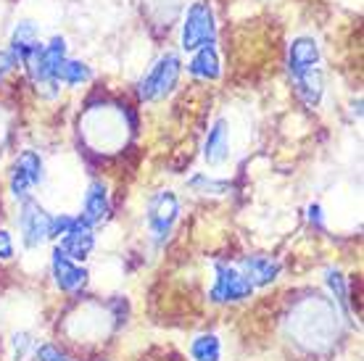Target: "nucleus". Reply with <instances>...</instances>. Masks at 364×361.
Masks as SVG:
<instances>
[{
  "label": "nucleus",
  "instance_id": "f257e3e1",
  "mask_svg": "<svg viewBox=\"0 0 364 361\" xmlns=\"http://www.w3.org/2000/svg\"><path fill=\"white\" fill-rule=\"evenodd\" d=\"M66 61V40L64 37H53L48 45H43L35 53V58L27 63L29 74L35 80L37 90H43L48 98L58 95V82H55V72L58 66Z\"/></svg>",
  "mask_w": 364,
  "mask_h": 361
},
{
  "label": "nucleus",
  "instance_id": "f03ea898",
  "mask_svg": "<svg viewBox=\"0 0 364 361\" xmlns=\"http://www.w3.org/2000/svg\"><path fill=\"white\" fill-rule=\"evenodd\" d=\"M214 40H217L214 11L206 0H196L182 21V50H198V48L214 45Z\"/></svg>",
  "mask_w": 364,
  "mask_h": 361
},
{
  "label": "nucleus",
  "instance_id": "7ed1b4c3",
  "mask_svg": "<svg viewBox=\"0 0 364 361\" xmlns=\"http://www.w3.org/2000/svg\"><path fill=\"white\" fill-rule=\"evenodd\" d=\"M180 55L177 53H166L161 55L159 61L151 66V72L140 80V98L143 100H161L166 98L169 92H172V87L177 85V77H180Z\"/></svg>",
  "mask_w": 364,
  "mask_h": 361
},
{
  "label": "nucleus",
  "instance_id": "20e7f679",
  "mask_svg": "<svg viewBox=\"0 0 364 361\" xmlns=\"http://www.w3.org/2000/svg\"><path fill=\"white\" fill-rule=\"evenodd\" d=\"M180 217V200L174 193L161 190L154 198L148 200V230H151V240L154 245H164L166 237L172 235V227Z\"/></svg>",
  "mask_w": 364,
  "mask_h": 361
},
{
  "label": "nucleus",
  "instance_id": "39448f33",
  "mask_svg": "<svg viewBox=\"0 0 364 361\" xmlns=\"http://www.w3.org/2000/svg\"><path fill=\"white\" fill-rule=\"evenodd\" d=\"M214 285L209 290V298L214 303H237V301L251 298V282L235 269V266H228V264H214Z\"/></svg>",
  "mask_w": 364,
  "mask_h": 361
},
{
  "label": "nucleus",
  "instance_id": "423d86ee",
  "mask_svg": "<svg viewBox=\"0 0 364 361\" xmlns=\"http://www.w3.org/2000/svg\"><path fill=\"white\" fill-rule=\"evenodd\" d=\"M18 232L27 248H40L50 237V214L37 200L24 198L18 211Z\"/></svg>",
  "mask_w": 364,
  "mask_h": 361
},
{
  "label": "nucleus",
  "instance_id": "0eeeda50",
  "mask_svg": "<svg viewBox=\"0 0 364 361\" xmlns=\"http://www.w3.org/2000/svg\"><path fill=\"white\" fill-rule=\"evenodd\" d=\"M43 180V158L35 151H24L18 153V158L11 166V193L14 198H27L29 190L40 185Z\"/></svg>",
  "mask_w": 364,
  "mask_h": 361
},
{
  "label": "nucleus",
  "instance_id": "6e6552de",
  "mask_svg": "<svg viewBox=\"0 0 364 361\" xmlns=\"http://www.w3.org/2000/svg\"><path fill=\"white\" fill-rule=\"evenodd\" d=\"M50 266H53V277H55L58 290H64V293H74V290L85 288V282H87V271H85L77 262H72L69 256H64L58 248L53 251Z\"/></svg>",
  "mask_w": 364,
  "mask_h": 361
},
{
  "label": "nucleus",
  "instance_id": "1a4fd4ad",
  "mask_svg": "<svg viewBox=\"0 0 364 361\" xmlns=\"http://www.w3.org/2000/svg\"><path fill=\"white\" fill-rule=\"evenodd\" d=\"M280 262L277 259H269V256H246L243 264H240V274L251 282V288H264V285H272L277 277H280Z\"/></svg>",
  "mask_w": 364,
  "mask_h": 361
},
{
  "label": "nucleus",
  "instance_id": "9d476101",
  "mask_svg": "<svg viewBox=\"0 0 364 361\" xmlns=\"http://www.w3.org/2000/svg\"><path fill=\"white\" fill-rule=\"evenodd\" d=\"M92 248H95V237H92V230L85 225L82 219L74 222V227L61 237V245H58V251L69 256L72 262H85Z\"/></svg>",
  "mask_w": 364,
  "mask_h": 361
},
{
  "label": "nucleus",
  "instance_id": "9b49d317",
  "mask_svg": "<svg viewBox=\"0 0 364 361\" xmlns=\"http://www.w3.org/2000/svg\"><path fill=\"white\" fill-rule=\"evenodd\" d=\"M40 37H37V27L32 21H21L16 29H14V37H11V58L14 63H21V66H27L35 53L40 50Z\"/></svg>",
  "mask_w": 364,
  "mask_h": 361
},
{
  "label": "nucleus",
  "instance_id": "f8f14e48",
  "mask_svg": "<svg viewBox=\"0 0 364 361\" xmlns=\"http://www.w3.org/2000/svg\"><path fill=\"white\" fill-rule=\"evenodd\" d=\"M203 158L209 166H222L230 158V126L228 119H217L203 143Z\"/></svg>",
  "mask_w": 364,
  "mask_h": 361
},
{
  "label": "nucleus",
  "instance_id": "ddd939ff",
  "mask_svg": "<svg viewBox=\"0 0 364 361\" xmlns=\"http://www.w3.org/2000/svg\"><path fill=\"white\" fill-rule=\"evenodd\" d=\"M109 217V188L100 180L90 182L87 185V193H85V203H82V222L87 227L98 225Z\"/></svg>",
  "mask_w": 364,
  "mask_h": 361
},
{
  "label": "nucleus",
  "instance_id": "4468645a",
  "mask_svg": "<svg viewBox=\"0 0 364 361\" xmlns=\"http://www.w3.org/2000/svg\"><path fill=\"white\" fill-rule=\"evenodd\" d=\"M288 66L291 74L306 72V69H317L319 66V43L314 37H296L288 50Z\"/></svg>",
  "mask_w": 364,
  "mask_h": 361
},
{
  "label": "nucleus",
  "instance_id": "2eb2a0df",
  "mask_svg": "<svg viewBox=\"0 0 364 361\" xmlns=\"http://www.w3.org/2000/svg\"><path fill=\"white\" fill-rule=\"evenodd\" d=\"M293 85H296V92L299 98L306 103V106H317L322 100V92H325V82H322V72L317 69H306V72L293 74Z\"/></svg>",
  "mask_w": 364,
  "mask_h": 361
},
{
  "label": "nucleus",
  "instance_id": "dca6fc26",
  "mask_svg": "<svg viewBox=\"0 0 364 361\" xmlns=\"http://www.w3.org/2000/svg\"><path fill=\"white\" fill-rule=\"evenodd\" d=\"M188 72L193 77H198V80H217L222 69H219V55L214 50V45L198 48L196 55H193V61L188 63Z\"/></svg>",
  "mask_w": 364,
  "mask_h": 361
},
{
  "label": "nucleus",
  "instance_id": "f3484780",
  "mask_svg": "<svg viewBox=\"0 0 364 361\" xmlns=\"http://www.w3.org/2000/svg\"><path fill=\"white\" fill-rule=\"evenodd\" d=\"M92 72L90 66L82 61H64L58 66V72H55V82L61 85H69V87H77V85H82V82H90Z\"/></svg>",
  "mask_w": 364,
  "mask_h": 361
},
{
  "label": "nucleus",
  "instance_id": "a211bd4d",
  "mask_svg": "<svg viewBox=\"0 0 364 361\" xmlns=\"http://www.w3.org/2000/svg\"><path fill=\"white\" fill-rule=\"evenodd\" d=\"M191 356L196 361H219L222 356V343L217 335H198L191 343Z\"/></svg>",
  "mask_w": 364,
  "mask_h": 361
},
{
  "label": "nucleus",
  "instance_id": "6ab92c4d",
  "mask_svg": "<svg viewBox=\"0 0 364 361\" xmlns=\"http://www.w3.org/2000/svg\"><path fill=\"white\" fill-rule=\"evenodd\" d=\"M325 282H328L330 293L336 296L338 306L343 308V314H348V290H346V277L338 269H328L325 271Z\"/></svg>",
  "mask_w": 364,
  "mask_h": 361
},
{
  "label": "nucleus",
  "instance_id": "aec40b11",
  "mask_svg": "<svg viewBox=\"0 0 364 361\" xmlns=\"http://www.w3.org/2000/svg\"><path fill=\"white\" fill-rule=\"evenodd\" d=\"M191 188L196 193H203V195H222V193H228L230 190V182H217V180H209V177H203V174H196L191 180Z\"/></svg>",
  "mask_w": 364,
  "mask_h": 361
},
{
  "label": "nucleus",
  "instance_id": "412c9836",
  "mask_svg": "<svg viewBox=\"0 0 364 361\" xmlns=\"http://www.w3.org/2000/svg\"><path fill=\"white\" fill-rule=\"evenodd\" d=\"M74 222H77V219L66 217V214H61V217H50V237H64L74 227Z\"/></svg>",
  "mask_w": 364,
  "mask_h": 361
},
{
  "label": "nucleus",
  "instance_id": "4be33fe9",
  "mask_svg": "<svg viewBox=\"0 0 364 361\" xmlns=\"http://www.w3.org/2000/svg\"><path fill=\"white\" fill-rule=\"evenodd\" d=\"M29 348H32V335H29V333L14 335V359L21 361L24 356H27Z\"/></svg>",
  "mask_w": 364,
  "mask_h": 361
},
{
  "label": "nucleus",
  "instance_id": "5701e85b",
  "mask_svg": "<svg viewBox=\"0 0 364 361\" xmlns=\"http://www.w3.org/2000/svg\"><path fill=\"white\" fill-rule=\"evenodd\" d=\"M37 361H69L55 345H40L37 348Z\"/></svg>",
  "mask_w": 364,
  "mask_h": 361
},
{
  "label": "nucleus",
  "instance_id": "b1692460",
  "mask_svg": "<svg viewBox=\"0 0 364 361\" xmlns=\"http://www.w3.org/2000/svg\"><path fill=\"white\" fill-rule=\"evenodd\" d=\"M14 256V240L6 230H0V262H9Z\"/></svg>",
  "mask_w": 364,
  "mask_h": 361
},
{
  "label": "nucleus",
  "instance_id": "393cba45",
  "mask_svg": "<svg viewBox=\"0 0 364 361\" xmlns=\"http://www.w3.org/2000/svg\"><path fill=\"white\" fill-rule=\"evenodd\" d=\"M14 69V58H11L9 50H0V80Z\"/></svg>",
  "mask_w": 364,
  "mask_h": 361
},
{
  "label": "nucleus",
  "instance_id": "a878e982",
  "mask_svg": "<svg viewBox=\"0 0 364 361\" xmlns=\"http://www.w3.org/2000/svg\"><path fill=\"white\" fill-rule=\"evenodd\" d=\"M309 219H311V225H317L322 227V208L314 203V206H309Z\"/></svg>",
  "mask_w": 364,
  "mask_h": 361
}]
</instances>
